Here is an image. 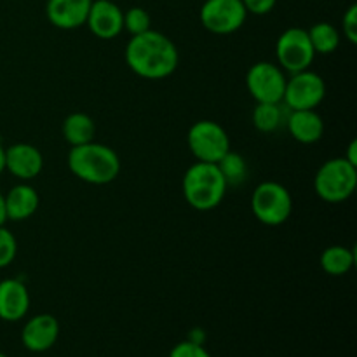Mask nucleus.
<instances>
[{
  "mask_svg": "<svg viewBox=\"0 0 357 357\" xmlns=\"http://www.w3.org/2000/svg\"><path fill=\"white\" fill-rule=\"evenodd\" d=\"M187 143L192 155L199 162L218 164V160L232 149L230 136L225 128L220 126L218 122L208 121V119L192 124V128L188 129Z\"/></svg>",
  "mask_w": 357,
  "mask_h": 357,
  "instance_id": "obj_6",
  "label": "nucleus"
},
{
  "mask_svg": "<svg viewBox=\"0 0 357 357\" xmlns=\"http://www.w3.org/2000/svg\"><path fill=\"white\" fill-rule=\"evenodd\" d=\"M17 255V241L6 227H0V268L9 267Z\"/></svg>",
  "mask_w": 357,
  "mask_h": 357,
  "instance_id": "obj_24",
  "label": "nucleus"
},
{
  "mask_svg": "<svg viewBox=\"0 0 357 357\" xmlns=\"http://www.w3.org/2000/svg\"><path fill=\"white\" fill-rule=\"evenodd\" d=\"M202 26L216 35H230L246 23L248 10L243 0H206L199 10Z\"/></svg>",
  "mask_w": 357,
  "mask_h": 357,
  "instance_id": "obj_10",
  "label": "nucleus"
},
{
  "mask_svg": "<svg viewBox=\"0 0 357 357\" xmlns=\"http://www.w3.org/2000/svg\"><path fill=\"white\" fill-rule=\"evenodd\" d=\"M251 211L255 218L267 227H279L293 213V197L288 188L278 181H261L251 195Z\"/></svg>",
  "mask_w": 357,
  "mask_h": 357,
  "instance_id": "obj_5",
  "label": "nucleus"
},
{
  "mask_svg": "<svg viewBox=\"0 0 357 357\" xmlns=\"http://www.w3.org/2000/svg\"><path fill=\"white\" fill-rule=\"evenodd\" d=\"M150 14L143 7H131L124 13V30L132 35H139L150 30Z\"/></svg>",
  "mask_w": 357,
  "mask_h": 357,
  "instance_id": "obj_23",
  "label": "nucleus"
},
{
  "mask_svg": "<svg viewBox=\"0 0 357 357\" xmlns=\"http://www.w3.org/2000/svg\"><path fill=\"white\" fill-rule=\"evenodd\" d=\"M0 357H7L6 354H2V352H0Z\"/></svg>",
  "mask_w": 357,
  "mask_h": 357,
  "instance_id": "obj_32",
  "label": "nucleus"
},
{
  "mask_svg": "<svg viewBox=\"0 0 357 357\" xmlns=\"http://www.w3.org/2000/svg\"><path fill=\"white\" fill-rule=\"evenodd\" d=\"M275 58L278 65L289 75L309 70L316 58V52L305 28L291 26L282 31L275 42Z\"/></svg>",
  "mask_w": 357,
  "mask_h": 357,
  "instance_id": "obj_7",
  "label": "nucleus"
},
{
  "mask_svg": "<svg viewBox=\"0 0 357 357\" xmlns=\"http://www.w3.org/2000/svg\"><path fill=\"white\" fill-rule=\"evenodd\" d=\"M7 215H6V202H3V194L0 192V227L6 225Z\"/></svg>",
  "mask_w": 357,
  "mask_h": 357,
  "instance_id": "obj_30",
  "label": "nucleus"
},
{
  "mask_svg": "<svg viewBox=\"0 0 357 357\" xmlns=\"http://www.w3.org/2000/svg\"><path fill=\"white\" fill-rule=\"evenodd\" d=\"M357 187V166L345 157H335L321 164L314 178L316 194L323 201L337 204L352 197Z\"/></svg>",
  "mask_w": 357,
  "mask_h": 357,
  "instance_id": "obj_4",
  "label": "nucleus"
},
{
  "mask_svg": "<svg viewBox=\"0 0 357 357\" xmlns=\"http://www.w3.org/2000/svg\"><path fill=\"white\" fill-rule=\"evenodd\" d=\"M86 24L94 37L112 40L124 30V10L115 3V0H94Z\"/></svg>",
  "mask_w": 357,
  "mask_h": 357,
  "instance_id": "obj_11",
  "label": "nucleus"
},
{
  "mask_svg": "<svg viewBox=\"0 0 357 357\" xmlns=\"http://www.w3.org/2000/svg\"><path fill=\"white\" fill-rule=\"evenodd\" d=\"M342 30H344V37L347 38L351 44H357V6L352 3L347 10H345L344 17H342Z\"/></svg>",
  "mask_w": 357,
  "mask_h": 357,
  "instance_id": "obj_26",
  "label": "nucleus"
},
{
  "mask_svg": "<svg viewBox=\"0 0 357 357\" xmlns=\"http://www.w3.org/2000/svg\"><path fill=\"white\" fill-rule=\"evenodd\" d=\"M288 112L284 103H257L251 114V122L257 131L274 132L286 124Z\"/></svg>",
  "mask_w": 357,
  "mask_h": 357,
  "instance_id": "obj_19",
  "label": "nucleus"
},
{
  "mask_svg": "<svg viewBox=\"0 0 357 357\" xmlns=\"http://www.w3.org/2000/svg\"><path fill=\"white\" fill-rule=\"evenodd\" d=\"M286 72L271 61H258L246 73V87L257 103H282Z\"/></svg>",
  "mask_w": 357,
  "mask_h": 357,
  "instance_id": "obj_9",
  "label": "nucleus"
},
{
  "mask_svg": "<svg viewBox=\"0 0 357 357\" xmlns=\"http://www.w3.org/2000/svg\"><path fill=\"white\" fill-rule=\"evenodd\" d=\"M169 357H211L208 351H206L204 345L194 344L190 340L180 342V344L174 345L171 349Z\"/></svg>",
  "mask_w": 357,
  "mask_h": 357,
  "instance_id": "obj_25",
  "label": "nucleus"
},
{
  "mask_svg": "<svg viewBox=\"0 0 357 357\" xmlns=\"http://www.w3.org/2000/svg\"><path fill=\"white\" fill-rule=\"evenodd\" d=\"M344 157L349 160V162L354 164V166H357V142H356V139H352V142L349 143L347 153H345Z\"/></svg>",
  "mask_w": 357,
  "mask_h": 357,
  "instance_id": "obj_28",
  "label": "nucleus"
},
{
  "mask_svg": "<svg viewBox=\"0 0 357 357\" xmlns=\"http://www.w3.org/2000/svg\"><path fill=\"white\" fill-rule=\"evenodd\" d=\"M244 7H246L248 14H255V16H264L268 14L275 7L278 0H243Z\"/></svg>",
  "mask_w": 357,
  "mask_h": 357,
  "instance_id": "obj_27",
  "label": "nucleus"
},
{
  "mask_svg": "<svg viewBox=\"0 0 357 357\" xmlns=\"http://www.w3.org/2000/svg\"><path fill=\"white\" fill-rule=\"evenodd\" d=\"M61 131L63 138L72 146H77L93 142L94 135H96V124H94L93 117L84 112H73L63 121Z\"/></svg>",
  "mask_w": 357,
  "mask_h": 357,
  "instance_id": "obj_18",
  "label": "nucleus"
},
{
  "mask_svg": "<svg viewBox=\"0 0 357 357\" xmlns=\"http://www.w3.org/2000/svg\"><path fill=\"white\" fill-rule=\"evenodd\" d=\"M218 169L222 171L229 187H239L248 178V162L241 153L234 152L232 149L218 160Z\"/></svg>",
  "mask_w": 357,
  "mask_h": 357,
  "instance_id": "obj_22",
  "label": "nucleus"
},
{
  "mask_svg": "<svg viewBox=\"0 0 357 357\" xmlns=\"http://www.w3.org/2000/svg\"><path fill=\"white\" fill-rule=\"evenodd\" d=\"M225 178L216 164L195 162L185 171L181 190L188 206L197 211H213L222 204L227 194Z\"/></svg>",
  "mask_w": 357,
  "mask_h": 357,
  "instance_id": "obj_3",
  "label": "nucleus"
},
{
  "mask_svg": "<svg viewBox=\"0 0 357 357\" xmlns=\"http://www.w3.org/2000/svg\"><path fill=\"white\" fill-rule=\"evenodd\" d=\"M307 33H309L310 44H312L316 54H333L342 40L340 31L333 24L326 23V21H319V23L312 24L307 30Z\"/></svg>",
  "mask_w": 357,
  "mask_h": 357,
  "instance_id": "obj_21",
  "label": "nucleus"
},
{
  "mask_svg": "<svg viewBox=\"0 0 357 357\" xmlns=\"http://www.w3.org/2000/svg\"><path fill=\"white\" fill-rule=\"evenodd\" d=\"M284 126L291 138L303 145H312L324 135V121L316 110H289Z\"/></svg>",
  "mask_w": 357,
  "mask_h": 357,
  "instance_id": "obj_16",
  "label": "nucleus"
},
{
  "mask_svg": "<svg viewBox=\"0 0 357 357\" xmlns=\"http://www.w3.org/2000/svg\"><path fill=\"white\" fill-rule=\"evenodd\" d=\"M6 202V215L10 222H23L31 218L37 213L40 199L37 190L28 183H17L3 195Z\"/></svg>",
  "mask_w": 357,
  "mask_h": 357,
  "instance_id": "obj_17",
  "label": "nucleus"
},
{
  "mask_svg": "<svg viewBox=\"0 0 357 357\" xmlns=\"http://www.w3.org/2000/svg\"><path fill=\"white\" fill-rule=\"evenodd\" d=\"M126 63L138 77L160 80L176 72L180 52L169 37L150 28L132 35L126 45Z\"/></svg>",
  "mask_w": 357,
  "mask_h": 357,
  "instance_id": "obj_1",
  "label": "nucleus"
},
{
  "mask_svg": "<svg viewBox=\"0 0 357 357\" xmlns=\"http://www.w3.org/2000/svg\"><path fill=\"white\" fill-rule=\"evenodd\" d=\"M356 264V253L354 250L345 246H335L326 248L321 255V268L326 272L328 275H345Z\"/></svg>",
  "mask_w": 357,
  "mask_h": 357,
  "instance_id": "obj_20",
  "label": "nucleus"
},
{
  "mask_svg": "<svg viewBox=\"0 0 357 357\" xmlns=\"http://www.w3.org/2000/svg\"><path fill=\"white\" fill-rule=\"evenodd\" d=\"M68 167L80 181L89 185H108L121 174V157L112 146L93 139L70 149Z\"/></svg>",
  "mask_w": 357,
  "mask_h": 357,
  "instance_id": "obj_2",
  "label": "nucleus"
},
{
  "mask_svg": "<svg viewBox=\"0 0 357 357\" xmlns=\"http://www.w3.org/2000/svg\"><path fill=\"white\" fill-rule=\"evenodd\" d=\"M59 338V323L51 314H37L24 323L21 342L30 352H45L54 347Z\"/></svg>",
  "mask_w": 357,
  "mask_h": 357,
  "instance_id": "obj_12",
  "label": "nucleus"
},
{
  "mask_svg": "<svg viewBox=\"0 0 357 357\" xmlns=\"http://www.w3.org/2000/svg\"><path fill=\"white\" fill-rule=\"evenodd\" d=\"M93 0H47L45 16L59 30H75L86 24Z\"/></svg>",
  "mask_w": 357,
  "mask_h": 357,
  "instance_id": "obj_15",
  "label": "nucleus"
},
{
  "mask_svg": "<svg viewBox=\"0 0 357 357\" xmlns=\"http://www.w3.org/2000/svg\"><path fill=\"white\" fill-rule=\"evenodd\" d=\"M44 155L30 143H14L6 149V171L21 181H30L42 173Z\"/></svg>",
  "mask_w": 357,
  "mask_h": 357,
  "instance_id": "obj_13",
  "label": "nucleus"
},
{
  "mask_svg": "<svg viewBox=\"0 0 357 357\" xmlns=\"http://www.w3.org/2000/svg\"><path fill=\"white\" fill-rule=\"evenodd\" d=\"M30 310V293L21 279L0 281V319L17 323Z\"/></svg>",
  "mask_w": 357,
  "mask_h": 357,
  "instance_id": "obj_14",
  "label": "nucleus"
},
{
  "mask_svg": "<svg viewBox=\"0 0 357 357\" xmlns=\"http://www.w3.org/2000/svg\"><path fill=\"white\" fill-rule=\"evenodd\" d=\"M326 96V84L319 73L303 70L286 80L282 103L288 110H316Z\"/></svg>",
  "mask_w": 357,
  "mask_h": 357,
  "instance_id": "obj_8",
  "label": "nucleus"
},
{
  "mask_svg": "<svg viewBox=\"0 0 357 357\" xmlns=\"http://www.w3.org/2000/svg\"><path fill=\"white\" fill-rule=\"evenodd\" d=\"M188 340L194 342V344H201L204 345V340H206V333L202 330H192L190 333H188Z\"/></svg>",
  "mask_w": 357,
  "mask_h": 357,
  "instance_id": "obj_29",
  "label": "nucleus"
},
{
  "mask_svg": "<svg viewBox=\"0 0 357 357\" xmlns=\"http://www.w3.org/2000/svg\"><path fill=\"white\" fill-rule=\"evenodd\" d=\"M6 171V149L0 145V174Z\"/></svg>",
  "mask_w": 357,
  "mask_h": 357,
  "instance_id": "obj_31",
  "label": "nucleus"
}]
</instances>
